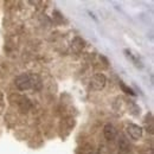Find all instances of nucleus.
I'll return each mask as SVG.
<instances>
[{
	"mask_svg": "<svg viewBox=\"0 0 154 154\" xmlns=\"http://www.w3.org/2000/svg\"><path fill=\"white\" fill-rule=\"evenodd\" d=\"M36 77H37L36 75H26V74H24V75H20V76L17 77L14 83H16V85H17V88L19 90H27L30 88L37 89L36 88V83L40 84V79L35 82Z\"/></svg>",
	"mask_w": 154,
	"mask_h": 154,
	"instance_id": "obj_1",
	"label": "nucleus"
},
{
	"mask_svg": "<svg viewBox=\"0 0 154 154\" xmlns=\"http://www.w3.org/2000/svg\"><path fill=\"white\" fill-rule=\"evenodd\" d=\"M106 82H107V78L103 74H96L94 75L91 81H90V85L94 90H101L104 88L106 85Z\"/></svg>",
	"mask_w": 154,
	"mask_h": 154,
	"instance_id": "obj_2",
	"label": "nucleus"
},
{
	"mask_svg": "<svg viewBox=\"0 0 154 154\" xmlns=\"http://www.w3.org/2000/svg\"><path fill=\"white\" fill-rule=\"evenodd\" d=\"M127 133L133 140H139L142 137V128L137 125L131 123L127 126Z\"/></svg>",
	"mask_w": 154,
	"mask_h": 154,
	"instance_id": "obj_3",
	"label": "nucleus"
},
{
	"mask_svg": "<svg viewBox=\"0 0 154 154\" xmlns=\"http://www.w3.org/2000/svg\"><path fill=\"white\" fill-rule=\"evenodd\" d=\"M12 96L16 97V100H17V106H18V108L20 109L21 113H26V112L30 109L31 103H30V101H29L27 97L20 96V95H12Z\"/></svg>",
	"mask_w": 154,
	"mask_h": 154,
	"instance_id": "obj_4",
	"label": "nucleus"
},
{
	"mask_svg": "<svg viewBox=\"0 0 154 154\" xmlns=\"http://www.w3.org/2000/svg\"><path fill=\"white\" fill-rule=\"evenodd\" d=\"M103 134H104V137H106L108 141H112V140H114L116 137L117 131H116V128L113 125L108 123V125H106L104 128H103Z\"/></svg>",
	"mask_w": 154,
	"mask_h": 154,
	"instance_id": "obj_5",
	"label": "nucleus"
},
{
	"mask_svg": "<svg viewBox=\"0 0 154 154\" xmlns=\"http://www.w3.org/2000/svg\"><path fill=\"white\" fill-rule=\"evenodd\" d=\"M119 148L120 151H131V145L127 141V139L125 136H121L119 140Z\"/></svg>",
	"mask_w": 154,
	"mask_h": 154,
	"instance_id": "obj_6",
	"label": "nucleus"
},
{
	"mask_svg": "<svg viewBox=\"0 0 154 154\" xmlns=\"http://www.w3.org/2000/svg\"><path fill=\"white\" fill-rule=\"evenodd\" d=\"M125 54H126V56L129 58V59H131V60L134 63L136 66H140V68L142 66V65H141V63H140V60H139L137 58L135 57V56H133V54H132L129 50H127V49H126V50H125Z\"/></svg>",
	"mask_w": 154,
	"mask_h": 154,
	"instance_id": "obj_7",
	"label": "nucleus"
},
{
	"mask_svg": "<svg viewBox=\"0 0 154 154\" xmlns=\"http://www.w3.org/2000/svg\"><path fill=\"white\" fill-rule=\"evenodd\" d=\"M120 85H121V88L125 90V93H127V94H131V95H133V96H135V93L131 89V88H128V87H126L122 82H120Z\"/></svg>",
	"mask_w": 154,
	"mask_h": 154,
	"instance_id": "obj_8",
	"label": "nucleus"
},
{
	"mask_svg": "<svg viewBox=\"0 0 154 154\" xmlns=\"http://www.w3.org/2000/svg\"><path fill=\"white\" fill-rule=\"evenodd\" d=\"M119 154H133V153H132V151H120Z\"/></svg>",
	"mask_w": 154,
	"mask_h": 154,
	"instance_id": "obj_9",
	"label": "nucleus"
}]
</instances>
